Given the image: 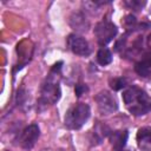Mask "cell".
<instances>
[{
    "instance_id": "6da1fadb",
    "label": "cell",
    "mask_w": 151,
    "mask_h": 151,
    "mask_svg": "<svg viewBox=\"0 0 151 151\" xmlns=\"http://www.w3.org/2000/svg\"><path fill=\"white\" fill-rule=\"evenodd\" d=\"M63 63L59 61L53 65L51 68L48 76L44 80L41 87H40V97L38 99L39 105L47 106L55 104L61 94L60 91V70H61Z\"/></svg>"
},
{
    "instance_id": "7a4b0ae2",
    "label": "cell",
    "mask_w": 151,
    "mask_h": 151,
    "mask_svg": "<svg viewBox=\"0 0 151 151\" xmlns=\"http://www.w3.org/2000/svg\"><path fill=\"white\" fill-rule=\"evenodd\" d=\"M123 100L129 112L136 117L145 116L151 111V97L136 85L127 87L123 92Z\"/></svg>"
},
{
    "instance_id": "3957f363",
    "label": "cell",
    "mask_w": 151,
    "mask_h": 151,
    "mask_svg": "<svg viewBox=\"0 0 151 151\" xmlns=\"http://www.w3.org/2000/svg\"><path fill=\"white\" fill-rule=\"evenodd\" d=\"M90 116H91L90 106L85 103H77L66 111L64 118L65 126L70 130H79L88 120Z\"/></svg>"
},
{
    "instance_id": "277c9868",
    "label": "cell",
    "mask_w": 151,
    "mask_h": 151,
    "mask_svg": "<svg viewBox=\"0 0 151 151\" xmlns=\"http://www.w3.org/2000/svg\"><path fill=\"white\" fill-rule=\"evenodd\" d=\"M39 136H40V129L38 124H31L24 127L21 131H19L14 142L15 145H19L25 150H32L35 143L38 142Z\"/></svg>"
},
{
    "instance_id": "5b68a950",
    "label": "cell",
    "mask_w": 151,
    "mask_h": 151,
    "mask_svg": "<svg viewBox=\"0 0 151 151\" xmlns=\"http://www.w3.org/2000/svg\"><path fill=\"white\" fill-rule=\"evenodd\" d=\"M117 33H118L117 26L110 20H101L94 27V35L97 38L98 44L101 47H105V45L112 41L117 35Z\"/></svg>"
},
{
    "instance_id": "8992f818",
    "label": "cell",
    "mask_w": 151,
    "mask_h": 151,
    "mask_svg": "<svg viewBox=\"0 0 151 151\" xmlns=\"http://www.w3.org/2000/svg\"><path fill=\"white\" fill-rule=\"evenodd\" d=\"M94 100L101 114H111L118 110V101L116 97L106 90L98 92L94 97Z\"/></svg>"
},
{
    "instance_id": "52a82bcc",
    "label": "cell",
    "mask_w": 151,
    "mask_h": 151,
    "mask_svg": "<svg viewBox=\"0 0 151 151\" xmlns=\"http://www.w3.org/2000/svg\"><path fill=\"white\" fill-rule=\"evenodd\" d=\"M67 46L72 53L80 57H87L91 53V47L87 40L77 33H72L67 37Z\"/></svg>"
},
{
    "instance_id": "ba28073f",
    "label": "cell",
    "mask_w": 151,
    "mask_h": 151,
    "mask_svg": "<svg viewBox=\"0 0 151 151\" xmlns=\"http://www.w3.org/2000/svg\"><path fill=\"white\" fill-rule=\"evenodd\" d=\"M109 137H110V142L113 147V151H119L125 149L126 142L129 138V132L126 130H117V131H112Z\"/></svg>"
},
{
    "instance_id": "9c48e42d",
    "label": "cell",
    "mask_w": 151,
    "mask_h": 151,
    "mask_svg": "<svg viewBox=\"0 0 151 151\" xmlns=\"http://www.w3.org/2000/svg\"><path fill=\"white\" fill-rule=\"evenodd\" d=\"M134 71L143 78L151 77V51L145 53L142 57V59L138 63H136Z\"/></svg>"
},
{
    "instance_id": "30bf717a",
    "label": "cell",
    "mask_w": 151,
    "mask_h": 151,
    "mask_svg": "<svg viewBox=\"0 0 151 151\" xmlns=\"http://www.w3.org/2000/svg\"><path fill=\"white\" fill-rule=\"evenodd\" d=\"M70 25L73 29L76 31H79V32H85L87 31L88 26H90V22L88 20L86 19L85 14L81 13V12H76L71 15L70 18Z\"/></svg>"
},
{
    "instance_id": "8fae6325",
    "label": "cell",
    "mask_w": 151,
    "mask_h": 151,
    "mask_svg": "<svg viewBox=\"0 0 151 151\" xmlns=\"http://www.w3.org/2000/svg\"><path fill=\"white\" fill-rule=\"evenodd\" d=\"M111 132L112 131L109 129L107 125H105V124H97L93 127V131L91 133V142H92V144H94V145L100 144L106 137L110 136Z\"/></svg>"
},
{
    "instance_id": "7c38bea8",
    "label": "cell",
    "mask_w": 151,
    "mask_h": 151,
    "mask_svg": "<svg viewBox=\"0 0 151 151\" xmlns=\"http://www.w3.org/2000/svg\"><path fill=\"white\" fill-rule=\"evenodd\" d=\"M137 142L140 149L150 150L151 149V127L143 126L137 132Z\"/></svg>"
},
{
    "instance_id": "4fadbf2b",
    "label": "cell",
    "mask_w": 151,
    "mask_h": 151,
    "mask_svg": "<svg viewBox=\"0 0 151 151\" xmlns=\"http://www.w3.org/2000/svg\"><path fill=\"white\" fill-rule=\"evenodd\" d=\"M97 61L101 66H106L112 63V53L107 47H100L97 52Z\"/></svg>"
},
{
    "instance_id": "5bb4252c",
    "label": "cell",
    "mask_w": 151,
    "mask_h": 151,
    "mask_svg": "<svg viewBox=\"0 0 151 151\" xmlns=\"http://www.w3.org/2000/svg\"><path fill=\"white\" fill-rule=\"evenodd\" d=\"M126 79L123 78V77H118V78H113L110 80V86L111 88H113L114 91H118V90H122L126 86Z\"/></svg>"
},
{
    "instance_id": "9a60e30c",
    "label": "cell",
    "mask_w": 151,
    "mask_h": 151,
    "mask_svg": "<svg viewBox=\"0 0 151 151\" xmlns=\"http://www.w3.org/2000/svg\"><path fill=\"white\" fill-rule=\"evenodd\" d=\"M74 91H76V96H77V97H80L83 93L87 92L88 88H87V86H86L85 84H77Z\"/></svg>"
},
{
    "instance_id": "2e32d148",
    "label": "cell",
    "mask_w": 151,
    "mask_h": 151,
    "mask_svg": "<svg viewBox=\"0 0 151 151\" xmlns=\"http://www.w3.org/2000/svg\"><path fill=\"white\" fill-rule=\"evenodd\" d=\"M127 5H130L131 8H134V9H139L140 7L144 6V2H139V1H130V2H126Z\"/></svg>"
},
{
    "instance_id": "e0dca14e",
    "label": "cell",
    "mask_w": 151,
    "mask_h": 151,
    "mask_svg": "<svg viewBox=\"0 0 151 151\" xmlns=\"http://www.w3.org/2000/svg\"><path fill=\"white\" fill-rule=\"evenodd\" d=\"M119 151H127V150H125V149H123V150H119Z\"/></svg>"
},
{
    "instance_id": "ac0fdd59",
    "label": "cell",
    "mask_w": 151,
    "mask_h": 151,
    "mask_svg": "<svg viewBox=\"0 0 151 151\" xmlns=\"http://www.w3.org/2000/svg\"><path fill=\"white\" fill-rule=\"evenodd\" d=\"M5 151H8V150H5Z\"/></svg>"
}]
</instances>
